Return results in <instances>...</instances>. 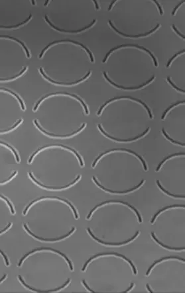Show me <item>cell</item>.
<instances>
[{
	"instance_id": "obj_1",
	"label": "cell",
	"mask_w": 185,
	"mask_h": 293,
	"mask_svg": "<svg viewBox=\"0 0 185 293\" xmlns=\"http://www.w3.org/2000/svg\"><path fill=\"white\" fill-rule=\"evenodd\" d=\"M31 54L25 43L15 37L0 35V83L14 81L25 74Z\"/></svg>"
},
{
	"instance_id": "obj_2",
	"label": "cell",
	"mask_w": 185,
	"mask_h": 293,
	"mask_svg": "<svg viewBox=\"0 0 185 293\" xmlns=\"http://www.w3.org/2000/svg\"><path fill=\"white\" fill-rule=\"evenodd\" d=\"M26 106L22 98L9 89L0 87V135L14 131L23 122Z\"/></svg>"
},
{
	"instance_id": "obj_3",
	"label": "cell",
	"mask_w": 185,
	"mask_h": 293,
	"mask_svg": "<svg viewBox=\"0 0 185 293\" xmlns=\"http://www.w3.org/2000/svg\"><path fill=\"white\" fill-rule=\"evenodd\" d=\"M20 162L17 151L8 143L0 141V185L14 179L18 174Z\"/></svg>"
},
{
	"instance_id": "obj_4",
	"label": "cell",
	"mask_w": 185,
	"mask_h": 293,
	"mask_svg": "<svg viewBox=\"0 0 185 293\" xmlns=\"http://www.w3.org/2000/svg\"><path fill=\"white\" fill-rule=\"evenodd\" d=\"M15 210L7 197L0 195V234L8 231L12 226V218L15 215Z\"/></svg>"
},
{
	"instance_id": "obj_5",
	"label": "cell",
	"mask_w": 185,
	"mask_h": 293,
	"mask_svg": "<svg viewBox=\"0 0 185 293\" xmlns=\"http://www.w3.org/2000/svg\"><path fill=\"white\" fill-rule=\"evenodd\" d=\"M109 203H120V204H123V205H127V206H128L129 207L130 209H132V210H133L134 211H135V212L136 213V215H138V219H139V222L141 223L142 222V219H141V216H140V214L139 213V212L138 211V210H137L134 206H132L130 205V204H129L128 203H127V202H123V201H120V200H109V201H105V202H103V203H100V205H97L96 206H95V207L92 210V211L90 212V213H89L88 216H87V219H90V217H91V216L93 214V212L94 211H95L97 209H98L99 207H100L101 206H103L104 205H105V204H109Z\"/></svg>"
},
{
	"instance_id": "obj_6",
	"label": "cell",
	"mask_w": 185,
	"mask_h": 293,
	"mask_svg": "<svg viewBox=\"0 0 185 293\" xmlns=\"http://www.w3.org/2000/svg\"><path fill=\"white\" fill-rule=\"evenodd\" d=\"M110 255H113V256H118V257H122L123 259H125L126 261H127V262H129V263L131 265V266H132V267L133 268V273L135 275H136L137 274V270L135 269V267L133 265V263L131 262V261L129 259H127V258L126 257V256H123V255H121V254H119V253H100V254H98V255H96V256H93V257H92L91 258H90L86 262V263L84 264V267H83V268L82 269V271H84L86 270V267L88 265V264L90 263V262H92V260H93L94 259H96V258H97L98 257H100V256H110Z\"/></svg>"
},
{
	"instance_id": "obj_7",
	"label": "cell",
	"mask_w": 185,
	"mask_h": 293,
	"mask_svg": "<svg viewBox=\"0 0 185 293\" xmlns=\"http://www.w3.org/2000/svg\"><path fill=\"white\" fill-rule=\"evenodd\" d=\"M115 151H125V152H129V153H131V154H134V155H135L136 157H138V158L139 159V160L141 161L142 164H143V167H144V170H145V171H147V165H146V164H145V162L144 160H143V159L142 158V157L141 156V155H139V154H136L135 152H134L133 151L131 150V149H125V148H122V149L117 148V149H110V150H108V151H106V152H104V154H100V155H99V156H98V158L96 159V160L94 161L93 164H92V167H95V165H96V164H97V162L98 161V160H100V159L102 157H103L104 155L108 154V153H110V152H115Z\"/></svg>"
},
{
	"instance_id": "obj_8",
	"label": "cell",
	"mask_w": 185,
	"mask_h": 293,
	"mask_svg": "<svg viewBox=\"0 0 185 293\" xmlns=\"http://www.w3.org/2000/svg\"><path fill=\"white\" fill-rule=\"evenodd\" d=\"M132 99V100H134V101H135L137 102H139V103H141L142 105L144 106L145 107V109H147V112L149 113V117H150V119H153V115H152V114L151 113V111H150L149 109V108L147 106V105L144 103V102H143L141 101V100H139V99H135V98H134V97H130V96H121V97H115V98H113V99H111L109 100L108 101L106 102V103H104V105H103L102 106L100 107V110H99L98 111V115H100V114H101L102 113V111L103 109L104 108L106 107L108 103H111V102H112V101H114L115 100H117V99Z\"/></svg>"
},
{
	"instance_id": "obj_9",
	"label": "cell",
	"mask_w": 185,
	"mask_h": 293,
	"mask_svg": "<svg viewBox=\"0 0 185 293\" xmlns=\"http://www.w3.org/2000/svg\"><path fill=\"white\" fill-rule=\"evenodd\" d=\"M126 46H135V47H137V48H138V49H141V50H145V52H147V53H149L150 56H151V58H153V61H154V64H155V66L156 67H157L158 66V64H157V60H156L155 58V56L153 55V54L150 52V51L149 50H147V49H145V48L144 47H142V46H138V45H137V44H123V45H121V46H117V47H115L114 48V49H111L110 50V52H108L107 55H106V56H105V58L103 60V62H106V60L108 59V56H109V55H110V54L114 52V51L115 50H116V49H120V48H122V47H126Z\"/></svg>"
},
{
	"instance_id": "obj_10",
	"label": "cell",
	"mask_w": 185,
	"mask_h": 293,
	"mask_svg": "<svg viewBox=\"0 0 185 293\" xmlns=\"http://www.w3.org/2000/svg\"><path fill=\"white\" fill-rule=\"evenodd\" d=\"M92 179H93V181H94V183H95L97 185H98L99 187L101 188L102 189H103L104 191H106V192L110 193H114V194H116V193H117V194H125V193H130V192H132L133 191L135 190V189H138L139 187H141V186L142 185V184H143V183H144V181H145V180H144V179H143V180L141 181V182L138 185L135 186V187H133V188H132V189H131L126 190V191H112V190H110V189H106V188H105L104 187H103L102 185H101L98 182V181H97L96 179V177H95L94 176L92 177Z\"/></svg>"
},
{
	"instance_id": "obj_11",
	"label": "cell",
	"mask_w": 185,
	"mask_h": 293,
	"mask_svg": "<svg viewBox=\"0 0 185 293\" xmlns=\"http://www.w3.org/2000/svg\"><path fill=\"white\" fill-rule=\"evenodd\" d=\"M87 230H88V232L89 234H90V235H91V236L92 237V238L94 239V240H96L97 241H98L99 243H100V244H104V245H106V246H122V245H125V244H128V243H129V242H130V241H132V240H133L134 239H135V238L137 236H138V234H139V231H138V232H136V234H135V235H134V236H133V238H131V239H129V240H127V241H123V242H121V243H109V242H104V241H102V240H99L98 238H97L95 236V235H93V234L92 233V232H91V230H90V229L89 228H87Z\"/></svg>"
},
{
	"instance_id": "obj_12",
	"label": "cell",
	"mask_w": 185,
	"mask_h": 293,
	"mask_svg": "<svg viewBox=\"0 0 185 293\" xmlns=\"http://www.w3.org/2000/svg\"><path fill=\"white\" fill-rule=\"evenodd\" d=\"M98 127L99 130H100V131H101L102 132L105 136H106V137H108V138L111 139V140H114V141H119V142H130V141H136V140L139 139V138H141V137H142V136H144L145 135H146V134L147 133V132L149 131V129H150L149 127H148V128L147 129V130H145V131L144 132L142 133L141 135H139L138 136H136V137H135V138H129V139H119V138H114V137L110 136L109 135H108V134H107V133H106V132H105L104 130L102 129V127H101V125H98Z\"/></svg>"
},
{
	"instance_id": "obj_13",
	"label": "cell",
	"mask_w": 185,
	"mask_h": 293,
	"mask_svg": "<svg viewBox=\"0 0 185 293\" xmlns=\"http://www.w3.org/2000/svg\"><path fill=\"white\" fill-rule=\"evenodd\" d=\"M104 75L105 78H106V79H107V80L110 83V84H111V85H113L114 86H115V87H117V88L123 89V90H138V89H140V88H141V87H144V86L147 85L148 84H149L150 82L152 81L153 80V79H155V76H153V77H152L151 79H150L149 80H148V81H147V82L145 83V84H143V85H139V86H137V87H123V86H121V85H117L116 84H115V83H114V82H113L112 81H111L110 79L109 78H108V76H107V75H106V72H104Z\"/></svg>"
},
{
	"instance_id": "obj_14",
	"label": "cell",
	"mask_w": 185,
	"mask_h": 293,
	"mask_svg": "<svg viewBox=\"0 0 185 293\" xmlns=\"http://www.w3.org/2000/svg\"><path fill=\"white\" fill-rule=\"evenodd\" d=\"M109 23H110V25L111 27H112V28H114V31H116V33H118V34H121V35H122V36L126 37H129V38H138V37H141L147 36V35H149V34H151V33H153V32H154L155 30H157V28H158L159 27H160V25L158 24V25H157V26H156V27L154 28V29H153V30H151V31L148 32V33H145V34H139V35H129V34H124V33H122V32H120L117 29V28H116V27H115L114 26L113 24H112V23H111V21L110 20L109 21Z\"/></svg>"
},
{
	"instance_id": "obj_15",
	"label": "cell",
	"mask_w": 185,
	"mask_h": 293,
	"mask_svg": "<svg viewBox=\"0 0 185 293\" xmlns=\"http://www.w3.org/2000/svg\"><path fill=\"white\" fill-rule=\"evenodd\" d=\"M178 259V260H180V261H182L183 262H184V259H181V258H178V257H174V256H170V257H163V258H162V259H159L157 261H156L155 262H154V263L153 264V265L149 267V269H148L147 271V273H146V275L147 276H148L149 275V273H151V269H153V267L154 266H155L156 265H157V263H160L161 262H162V261H164V260H168V259Z\"/></svg>"
},
{
	"instance_id": "obj_16",
	"label": "cell",
	"mask_w": 185,
	"mask_h": 293,
	"mask_svg": "<svg viewBox=\"0 0 185 293\" xmlns=\"http://www.w3.org/2000/svg\"><path fill=\"white\" fill-rule=\"evenodd\" d=\"M180 207L184 208V205H183V206H180V205H171V206H166V207H165V208H163V209H161L160 211H158V212H157V213H156V214L155 215V216H153V218H152V220H151V224H153L154 222H155V220L156 218L157 217V216H159V214H161V212H163V211H165V210H167V209H173V208H180Z\"/></svg>"
},
{
	"instance_id": "obj_17",
	"label": "cell",
	"mask_w": 185,
	"mask_h": 293,
	"mask_svg": "<svg viewBox=\"0 0 185 293\" xmlns=\"http://www.w3.org/2000/svg\"><path fill=\"white\" fill-rule=\"evenodd\" d=\"M151 236L152 238L154 239V240H155L156 242H157L158 244L160 245V246H161L162 247H163L165 248H166V249H167V250H178V251H179V250H184V247H183V248H175V247H171L169 246H166V245L163 244L162 242H161L160 241H159L157 238H156L155 236V234L153 233V232H152L151 233Z\"/></svg>"
},
{
	"instance_id": "obj_18",
	"label": "cell",
	"mask_w": 185,
	"mask_h": 293,
	"mask_svg": "<svg viewBox=\"0 0 185 293\" xmlns=\"http://www.w3.org/2000/svg\"><path fill=\"white\" fill-rule=\"evenodd\" d=\"M157 184L158 187H159V188H160V189L162 191H163V192H164L165 194H167V195H168V196H171V197H174V198H183V199H184V196L175 195H173V194L170 193L169 192H168L167 190L165 189L164 188L161 186V185L160 184V182H159V180H157Z\"/></svg>"
},
{
	"instance_id": "obj_19",
	"label": "cell",
	"mask_w": 185,
	"mask_h": 293,
	"mask_svg": "<svg viewBox=\"0 0 185 293\" xmlns=\"http://www.w3.org/2000/svg\"><path fill=\"white\" fill-rule=\"evenodd\" d=\"M184 155V153H178V154H171V155H169V156H168L167 158H166L165 159H164V160H162V161L161 162V163L159 164V165H158V167H157V170H156V171H159V170H160V169H161V166H162V165L166 161L168 160V159H170V158H173V157H174V156H177V155Z\"/></svg>"
},
{
	"instance_id": "obj_20",
	"label": "cell",
	"mask_w": 185,
	"mask_h": 293,
	"mask_svg": "<svg viewBox=\"0 0 185 293\" xmlns=\"http://www.w3.org/2000/svg\"><path fill=\"white\" fill-rule=\"evenodd\" d=\"M162 134H163V135H164V136L166 137V138H167L168 140V141H170L171 142H173V144H178V145H181V146H184V143H181V142H177V141H174L173 139H172L171 138H170V137L167 135V134L166 133V132L165 131L164 129H162Z\"/></svg>"
},
{
	"instance_id": "obj_21",
	"label": "cell",
	"mask_w": 185,
	"mask_h": 293,
	"mask_svg": "<svg viewBox=\"0 0 185 293\" xmlns=\"http://www.w3.org/2000/svg\"><path fill=\"white\" fill-rule=\"evenodd\" d=\"M180 103H184V101H178V102H177V103H175V104L172 105H171V107H168V109L165 111L164 113L162 114V117H161V119H165V116H166V114H167V113L168 112V111H170L171 109H173V108L174 107L177 106V105H178V104H180Z\"/></svg>"
},
{
	"instance_id": "obj_22",
	"label": "cell",
	"mask_w": 185,
	"mask_h": 293,
	"mask_svg": "<svg viewBox=\"0 0 185 293\" xmlns=\"http://www.w3.org/2000/svg\"><path fill=\"white\" fill-rule=\"evenodd\" d=\"M167 81H168V83H169V84H171V85L172 86H173V87H174V88L175 89V90H178V91H180V92H183V93H184V90H181V89H179V88H178V87H177V86H176V85H174V84H173V82H172V81H171V79H170V78H169V77H167Z\"/></svg>"
},
{
	"instance_id": "obj_23",
	"label": "cell",
	"mask_w": 185,
	"mask_h": 293,
	"mask_svg": "<svg viewBox=\"0 0 185 293\" xmlns=\"http://www.w3.org/2000/svg\"><path fill=\"white\" fill-rule=\"evenodd\" d=\"M184 50H183V51H181V52H178V53H177V54H176V55H174V56H173V58H172L171 59H170L169 60H168V63H167V68H168V66H170V64H171V62H172V61H173V60H174V59L175 58H176V57H177V56H178V55H180V54H183V53H184Z\"/></svg>"
},
{
	"instance_id": "obj_24",
	"label": "cell",
	"mask_w": 185,
	"mask_h": 293,
	"mask_svg": "<svg viewBox=\"0 0 185 293\" xmlns=\"http://www.w3.org/2000/svg\"><path fill=\"white\" fill-rule=\"evenodd\" d=\"M172 27H173V29H174V31L175 32H176V33H177V34H178V35H179L180 37H181L182 38H183V39H185V37H184V36L183 35V34H181V33H180V32H179V31H178L177 30V28L176 27H175V26H174V25H173V26H172Z\"/></svg>"
},
{
	"instance_id": "obj_25",
	"label": "cell",
	"mask_w": 185,
	"mask_h": 293,
	"mask_svg": "<svg viewBox=\"0 0 185 293\" xmlns=\"http://www.w3.org/2000/svg\"><path fill=\"white\" fill-rule=\"evenodd\" d=\"M153 1L155 2V4H156V5H157V7H158L159 10V12H160V14L162 15V13H163V12H162V8H161V5H159V3H158V1H155V0H154V1Z\"/></svg>"
},
{
	"instance_id": "obj_26",
	"label": "cell",
	"mask_w": 185,
	"mask_h": 293,
	"mask_svg": "<svg viewBox=\"0 0 185 293\" xmlns=\"http://www.w3.org/2000/svg\"><path fill=\"white\" fill-rule=\"evenodd\" d=\"M82 283H83V285H84V286H85V287H86V289H87V290H88V291H90V292H94V291H92V289H90V288H89V286H88L87 285V284H86V282H85V281H84V280H83V281H82Z\"/></svg>"
},
{
	"instance_id": "obj_27",
	"label": "cell",
	"mask_w": 185,
	"mask_h": 293,
	"mask_svg": "<svg viewBox=\"0 0 185 293\" xmlns=\"http://www.w3.org/2000/svg\"><path fill=\"white\" fill-rule=\"evenodd\" d=\"M184 1H182L181 3H180V4H178V5L177 6V7H175V8L174 9V10L173 11V12H172V15H174V13H175V12H176V11H177V9H178V7H180V6L181 5V4H183V3H184Z\"/></svg>"
},
{
	"instance_id": "obj_28",
	"label": "cell",
	"mask_w": 185,
	"mask_h": 293,
	"mask_svg": "<svg viewBox=\"0 0 185 293\" xmlns=\"http://www.w3.org/2000/svg\"><path fill=\"white\" fill-rule=\"evenodd\" d=\"M133 286H134V283H132V284H131V286H129V288L128 289H127V291H124V292H129V291H130V290H131V289H132V288L133 287Z\"/></svg>"
},
{
	"instance_id": "obj_29",
	"label": "cell",
	"mask_w": 185,
	"mask_h": 293,
	"mask_svg": "<svg viewBox=\"0 0 185 293\" xmlns=\"http://www.w3.org/2000/svg\"><path fill=\"white\" fill-rule=\"evenodd\" d=\"M116 1H114L112 3H111L110 5V6H109V8H108V10H109V11H110V10H111V7H112V6L114 5V4L115 3H116Z\"/></svg>"
},
{
	"instance_id": "obj_30",
	"label": "cell",
	"mask_w": 185,
	"mask_h": 293,
	"mask_svg": "<svg viewBox=\"0 0 185 293\" xmlns=\"http://www.w3.org/2000/svg\"><path fill=\"white\" fill-rule=\"evenodd\" d=\"M146 286H147V290H148V291H149L150 292H151V293H153V291H151V289H150V287H149V284H147V285H146Z\"/></svg>"
},
{
	"instance_id": "obj_31",
	"label": "cell",
	"mask_w": 185,
	"mask_h": 293,
	"mask_svg": "<svg viewBox=\"0 0 185 293\" xmlns=\"http://www.w3.org/2000/svg\"><path fill=\"white\" fill-rule=\"evenodd\" d=\"M94 1V3L95 4V5H96V9H99V7H98V2L96 1H95V0H94V1Z\"/></svg>"
},
{
	"instance_id": "obj_32",
	"label": "cell",
	"mask_w": 185,
	"mask_h": 293,
	"mask_svg": "<svg viewBox=\"0 0 185 293\" xmlns=\"http://www.w3.org/2000/svg\"><path fill=\"white\" fill-rule=\"evenodd\" d=\"M49 1H46L45 4H44V5L47 6V4H49Z\"/></svg>"
},
{
	"instance_id": "obj_33",
	"label": "cell",
	"mask_w": 185,
	"mask_h": 293,
	"mask_svg": "<svg viewBox=\"0 0 185 293\" xmlns=\"http://www.w3.org/2000/svg\"><path fill=\"white\" fill-rule=\"evenodd\" d=\"M31 3H33V5H35V1H31Z\"/></svg>"
}]
</instances>
